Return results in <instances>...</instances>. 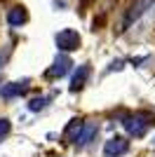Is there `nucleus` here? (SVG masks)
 <instances>
[{"label": "nucleus", "mask_w": 155, "mask_h": 157, "mask_svg": "<svg viewBox=\"0 0 155 157\" xmlns=\"http://www.w3.org/2000/svg\"><path fill=\"white\" fill-rule=\"evenodd\" d=\"M153 124H155V120H153L150 113H134V115H127L122 120V127L127 129L129 136H134V138H143L146 131Z\"/></svg>", "instance_id": "nucleus-1"}, {"label": "nucleus", "mask_w": 155, "mask_h": 157, "mask_svg": "<svg viewBox=\"0 0 155 157\" xmlns=\"http://www.w3.org/2000/svg\"><path fill=\"white\" fill-rule=\"evenodd\" d=\"M153 7H155V0H134V2L127 7V12H125L122 28H129L132 24H136V21L141 19L143 14H148Z\"/></svg>", "instance_id": "nucleus-2"}, {"label": "nucleus", "mask_w": 155, "mask_h": 157, "mask_svg": "<svg viewBox=\"0 0 155 157\" xmlns=\"http://www.w3.org/2000/svg\"><path fill=\"white\" fill-rule=\"evenodd\" d=\"M54 42H57L59 52H75L78 47H80V42H82V38L73 28H64V31H59L54 35Z\"/></svg>", "instance_id": "nucleus-3"}, {"label": "nucleus", "mask_w": 155, "mask_h": 157, "mask_svg": "<svg viewBox=\"0 0 155 157\" xmlns=\"http://www.w3.org/2000/svg\"><path fill=\"white\" fill-rule=\"evenodd\" d=\"M129 152V141L125 136H113L103 145V157H122Z\"/></svg>", "instance_id": "nucleus-4"}, {"label": "nucleus", "mask_w": 155, "mask_h": 157, "mask_svg": "<svg viewBox=\"0 0 155 157\" xmlns=\"http://www.w3.org/2000/svg\"><path fill=\"white\" fill-rule=\"evenodd\" d=\"M71 66H73V61H71V56H68V54H59L57 59H54V63L47 68L45 78H50V80H59V78H64L66 73L71 71Z\"/></svg>", "instance_id": "nucleus-5"}, {"label": "nucleus", "mask_w": 155, "mask_h": 157, "mask_svg": "<svg viewBox=\"0 0 155 157\" xmlns=\"http://www.w3.org/2000/svg\"><path fill=\"white\" fill-rule=\"evenodd\" d=\"M28 92V80H21V82H7V85L0 87V96L2 98H17V96H24Z\"/></svg>", "instance_id": "nucleus-6"}, {"label": "nucleus", "mask_w": 155, "mask_h": 157, "mask_svg": "<svg viewBox=\"0 0 155 157\" xmlns=\"http://www.w3.org/2000/svg\"><path fill=\"white\" fill-rule=\"evenodd\" d=\"M5 21H7L12 28H21L26 21H28V12H26V7H24V5H14V7H10V10H7Z\"/></svg>", "instance_id": "nucleus-7"}, {"label": "nucleus", "mask_w": 155, "mask_h": 157, "mask_svg": "<svg viewBox=\"0 0 155 157\" xmlns=\"http://www.w3.org/2000/svg\"><path fill=\"white\" fill-rule=\"evenodd\" d=\"M89 75H92L89 63H80V66H78V71L73 73V78H71V92H80V89L87 85Z\"/></svg>", "instance_id": "nucleus-8"}, {"label": "nucleus", "mask_w": 155, "mask_h": 157, "mask_svg": "<svg viewBox=\"0 0 155 157\" xmlns=\"http://www.w3.org/2000/svg\"><path fill=\"white\" fill-rule=\"evenodd\" d=\"M97 131H99L97 120H89V122H85V124H82V131H80V136H78V141H75V145H78V148H85V145H89L92 141H94V136H97Z\"/></svg>", "instance_id": "nucleus-9"}, {"label": "nucleus", "mask_w": 155, "mask_h": 157, "mask_svg": "<svg viewBox=\"0 0 155 157\" xmlns=\"http://www.w3.org/2000/svg\"><path fill=\"white\" fill-rule=\"evenodd\" d=\"M80 131H82V122H80V120H71L68 127H66V131H64V138L68 143H75L78 136H80Z\"/></svg>", "instance_id": "nucleus-10"}, {"label": "nucleus", "mask_w": 155, "mask_h": 157, "mask_svg": "<svg viewBox=\"0 0 155 157\" xmlns=\"http://www.w3.org/2000/svg\"><path fill=\"white\" fill-rule=\"evenodd\" d=\"M47 101H50V96H35V98H31V101H28V110H33V113L42 110V108L47 105Z\"/></svg>", "instance_id": "nucleus-11"}, {"label": "nucleus", "mask_w": 155, "mask_h": 157, "mask_svg": "<svg viewBox=\"0 0 155 157\" xmlns=\"http://www.w3.org/2000/svg\"><path fill=\"white\" fill-rule=\"evenodd\" d=\"M10 129H12V122H10L7 117H0V138L7 136V134H10Z\"/></svg>", "instance_id": "nucleus-12"}, {"label": "nucleus", "mask_w": 155, "mask_h": 157, "mask_svg": "<svg viewBox=\"0 0 155 157\" xmlns=\"http://www.w3.org/2000/svg\"><path fill=\"white\" fill-rule=\"evenodd\" d=\"M122 68H125V61L122 59H115L113 63L108 66V71H122Z\"/></svg>", "instance_id": "nucleus-13"}, {"label": "nucleus", "mask_w": 155, "mask_h": 157, "mask_svg": "<svg viewBox=\"0 0 155 157\" xmlns=\"http://www.w3.org/2000/svg\"><path fill=\"white\" fill-rule=\"evenodd\" d=\"M5 61H7V49H5V52L0 49V68H2V63H5Z\"/></svg>", "instance_id": "nucleus-14"}, {"label": "nucleus", "mask_w": 155, "mask_h": 157, "mask_svg": "<svg viewBox=\"0 0 155 157\" xmlns=\"http://www.w3.org/2000/svg\"><path fill=\"white\" fill-rule=\"evenodd\" d=\"M153 148H155V138H153Z\"/></svg>", "instance_id": "nucleus-15"}]
</instances>
